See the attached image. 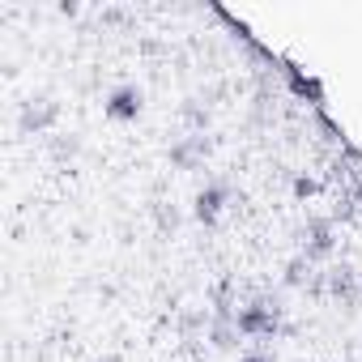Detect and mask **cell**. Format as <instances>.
<instances>
[{
    "label": "cell",
    "instance_id": "ba28073f",
    "mask_svg": "<svg viewBox=\"0 0 362 362\" xmlns=\"http://www.w3.org/2000/svg\"><path fill=\"white\" fill-rule=\"evenodd\" d=\"M307 269H311V260H307V256H298V260H290V269H286V281H290V286H298V281L307 277Z\"/></svg>",
    "mask_w": 362,
    "mask_h": 362
},
{
    "label": "cell",
    "instance_id": "277c9868",
    "mask_svg": "<svg viewBox=\"0 0 362 362\" xmlns=\"http://www.w3.org/2000/svg\"><path fill=\"white\" fill-rule=\"evenodd\" d=\"M141 107H145L141 86H115V90L107 94V103H103L107 119H115V124H132V119L141 115Z\"/></svg>",
    "mask_w": 362,
    "mask_h": 362
},
{
    "label": "cell",
    "instance_id": "6da1fadb",
    "mask_svg": "<svg viewBox=\"0 0 362 362\" xmlns=\"http://www.w3.org/2000/svg\"><path fill=\"white\" fill-rule=\"evenodd\" d=\"M281 315H286V307H281V294H256L247 307H239V315H235V324H239V337H277L281 332Z\"/></svg>",
    "mask_w": 362,
    "mask_h": 362
},
{
    "label": "cell",
    "instance_id": "7a4b0ae2",
    "mask_svg": "<svg viewBox=\"0 0 362 362\" xmlns=\"http://www.w3.org/2000/svg\"><path fill=\"white\" fill-rule=\"evenodd\" d=\"M56 119H60V103H56V98H47V94H35V98H26V103H22V111H18V128H22L26 136H39V132H47Z\"/></svg>",
    "mask_w": 362,
    "mask_h": 362
},
{
    "label": "cell",
    "instance_id": "5b68a950",
    "mask_svg": "<svg viewBox=\"0 0 362 362\" xmlns=\"http://www.w3.org/2000/svg\"><path fill=\"white\" fill-rule=\"evenodd\" d=\"M209 136L205 132H192V136H179L175 145H170V166H179V170H201L205 166V158H209Z\"/></svg>",
    "mask_w": 362,
    "mask_h": 362
},
{
    "label": "cell",
    "instance_id": "8992f818",
    "mask_svg": "<svg viewBox=\"0 0 362 362\" xmlns=\"http://www.w3.org/2000/svg\"><path fill=\"white\" fill-rule=\"evenodd\" d=\"M332 247H337V239H332V222H328V218H311V222L303 226V256L315 264V260H328Z\"/></svg>",
    "mask_w": 362,
    "mask_h": 362
},
{
    "label": "cell",
    "instance_id": "52a82bcc",
    "mask_svg": "<svg viewBox=\"0 0 362 362\" xmlns=\"http://www.w3.org/2000/svg\"><path fill=\"white\" fill-rule=\"evenodd\" d=\"M328 290H332L337 298H345V303H354V298H358V281H354V269H349V264H341V269H332V273H328Z\"/></svg>",
    "mask_w": 362,
    "mask_h": 362
},
{
    "label": "cell",
    "instance_id": "3957f363",
    "mask_svg": "<svg viewBox=\"0 0 362 362\" xmlns=\"http://www.w3.org/2000/svg\"><path fill=\"white\" fill-rule=\"evenodd\" d=\"M226 205H230V184H226V179H209V184L192 197V214H197L201 226H218Z\"/></svg>",
    "mask_w": 362,
    "mask_h": 362
},
{
    "label": "cell",
    "instance_id": "9c48e42d",
    "mask_svg": "<svg viewBox=\"0 0 362 362\" xmlns=\"http://www.w3.org/2000/svg\"><path fill=\"white\" fill-rule=\"evenodd\" d=\"M311 192H315L311 179H294V197H311Z\"/></svg>",
    "mask_w": 362,
    "mask_h": 362
},
{
    "label": "cell",
    "instance_id": "8fae6325",
    "mask_svg": "<svg viewBox=\"0 0 362 362\" xmlns=\"http://www.w3.org/2000/svg\"><path fill=\"white\" fill-rule=\"evenodd\" d=\"M98 362H119V354H107V358H98Z\"/></svg>",
    "mask_w": 362,
    "mask_h": 362
},
{
    "label": "cell",
    "instance_id": "30bf717a",
    "mask_svg": "<svg viewBox=\"0 0 362 362\" xmlns=\"http://www.w3.org/2000/svg\"><path fill=\"white\" fill-rule=\"evenodd\" d=\"M243 362H273V358H269V354H247Z\"/></svg>",
    "mask_w": 362,
    "mask_h": 362
}]
</instances>
